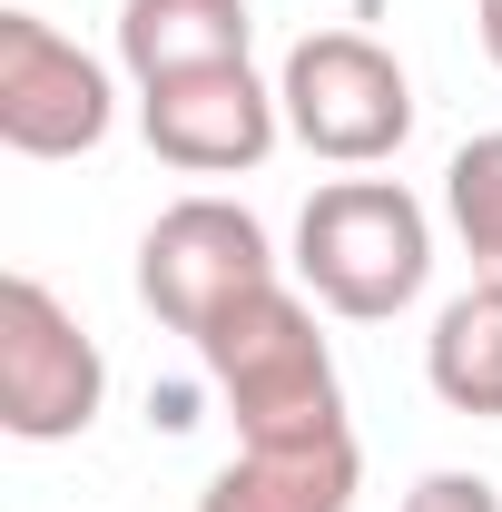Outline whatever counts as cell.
<instances>
[{"label":"cell","instance_id":"obj_1","mask_svg":"<svg viewBox=\"0 0 502 512\" xmlns=\"http://www.w3.org/2000/svg\"><path fill=\"white\" fill-rule=\"evenodd\" d=\"M197 365L217 375L237 444H325L355 434L345 424V384H335V345L315 335V296L306 286H256L197 335Z\"/></svg>","mask_w":502,"mask_h":512},{"label":"cell","instance_id":"obj_2","mask_svg":"<svg viewBox=\"0 0 502 512\" xmlns=\"http://www.w3.org/2000/svg\"><path fill=\"white\" fill-rule=\"evenodd\" d=\"M434 276V217L404 178H325L296 217V286L345 325L404 316Z\"/></svg>","mask_w":502,"mask_h":512},{"label":"cell","instance_id":"obj_3","mask_svg":"<svg viewBox=\"0 0 502 512\" xmlns=\"http://www.w3.org/2000/svg\"><path fill=\"white\" fill-rule=\"evenodd\" d=\"M276 99H286V138L325 168H375L414 138V79L365 30H306L276 69Z\"/></svg>","mask_w":502,"mask_h":512},{"label":"cell","instance_id":"obj_4","mask_svg":"<svg viewBox=\"0 0 502 512\" xmlns=\"http://www.w3.org/2000/svg\"><path fill=\"white\" fill-rule=\"evenodd\" d=\"M109 404V355L60 296L20 266L0 276V424L20 444H79Z\"/></svg>","mask_w":502,"mask_h":512},{"label":"cell","instance_id":"obj_5","mask_svg":"<svg viewBox=\"0 0 502 512\" xmlns=\"http://www.w3.org/2000/svg\"><path fill=\"white\" fill-rule=\"evenodd\" d=\"M256 286H276V247H266L256 207H237V197H178V207L148 217V237H138V306L168 335L197 345Z\"/></svg>","mask_w":502,"mask_h":512},{"label":"cell","instance_id":"obj_6","mask_svg":"<svg viewBox=\"0 0 502 512\" xmlns=\"http://www.w3.org/2000/svg\"><path fill=\"white\" fill-rule=\"evenodd\" d=\"M119 128V89L40 10H0V138L20 158H89Z\"/></svg>","mask_w":502,"mask_h":512},{"label":"cell","instance_id":"obj_7","mask_svg":"<svg viewBox=\"0 0 502 512\" xmlns=\"http://www.w3.org/2000/svg\"><path fill=\"white\" fill-rule=\"evenodd\" d=\"M138 128L168 168L237 178V168H266V148L286 138V99H276V79H256V60H227V69H188V79L138 89Z\"/></svg>","mask_w":502,"mask_h":512},{"label":"cell","instance_id":"obj_8","mask_svg":"<svg viewBox=\"0 0 502 512\" xmlns=\"http://www.w3.org/2000/svg\"><path fill=\"white\" fill-rule=\"evenodd\" d=\"M355 483H365V453L355 434H325V444H237L197 512H355Z\"/></svg>","mask_w":502,"mask_h":512},{"label":"cell","instance_id":"obj_9","mask_svg":"<svg viewBox=\"0 0 502 512\" xmlns=\"http://www.w3.org/2000/svg\"><path fill=\"white\" fill-rule=\"evenodd\" d=\"M256 50L247 0H119V69L138 89L188 79V69H227Z\"/></svg>","mask_w":502,"mask_h":512},{"label":"cell","instance_id":"obj_10","mask_svg":"<svg viewBox=\"0 0 502 512\" xmlns=\"http://www.w3.org/2000/svg\"><path fill=\"white\" fill-rule=\"evenodd\" d=\"M424 384L453 414L502 424V286H463L424 335Z\"/></svg>","mask_w":502,"mask_h":512},{"label":"cell","instance_id":"obj_11","mask_svg":"<svg viewBox=\"0 0 502 512\" xmlns=\"http://www.w3.org/2000/svg\"><path fill=\"white\" fill-rule=\"evenodd\" d=\"M443 217L473 256V286H502V128L463 138L453 168H443Z\"/></svg>","mask_w":502,"mask_h":512},{"label":"cell","instance_id":"obj_12","mask_svg":"<svg viewBox=\"0 0 502 512\" xmlns=\"http://www.w3.org/2000/svg\"><path fill=\"white\" fill-rule=\"evenodd\" d=\"M404 512H502V493L483 473H424V483L404 493Z\"/></svg>","mask_w":502,"mask_h":512},{"label":"cell","instance_id":"obj_13","mask_svg":"<svg viewBox=\"0 0 502 512\" xmlns=\"http://www.w3.org/2000/svg\"><path fill=\"white\" fill-rule=\"evenodd\" d=\"M473 40H483V60L502 69V0H473Z\"/></svg>","mask_w":502,"mask_h":512}]
</instances>
